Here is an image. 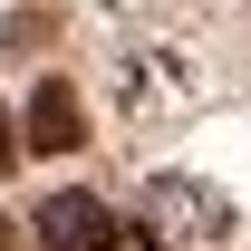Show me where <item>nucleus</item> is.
Returning <instances> with one entry per match:
<instances>
[{"label": "nucleus", "mask_w": 251, "mask_h": 251, "mask_svg": "<svg viewBox=\"0 0 251 251\" xmlns=\"http://www.w3.org/2000/svg\"><path fill=\"white\" fill-rule=\"evenodd\" d=\"M0 251H10V222H0Z\"/></svg>", "instance_id": "39448f33"}, {"label": "nucleus", "mask_w": 251, "mask_h": 251, "mask_svg": "<svg viewBox=\"0 0 251 251\" xmlns=\"http://www.w3.org/2000/svg\"><path fill=\"white\" fill-rule=\"evenodd\" d=\"M145 222H155V242H222L232 232V203L213 184H193V174H164L145 193Z\"/></svg>", "instance_id": "f03ea898"}, {"label": "nucleus", "mask_w": 251, "mask_h": 251, "mask_svg": "<svg viewBox=\"0 0 251 251\" xmlns=\"http://www.w3.org/2000/svg\"><path fill=\"white\" fill-rule=\"evenodd\" d=\"M20 135H29V155H77V145H87V106H77V87H68V77H39Z\"/></svg>", "instance_id": "7ed1b4c3"}, {"label": "nucleus", "mask_w": 251, "mask_h": 251, "mask_svg": "<svg viewBox=\"0 0 251 251\" xmlns=\"http://www.w3.org/2000/svg\"><path fill=\"white\" fill-rule=\"evenodd\" d=\"M29 232H39V251H116V242H126V222H116V203H106V193H87V184H68V193H49Z\"/></svg>", "instance_id": "f257e3e1"}, {"label": "nucleus", "mask_w": 251, "mask_h": 251, "mask_svg": "<svg viewBox=\"0 0 251 251\" xmlns=\"http://www.w3.org/2000/svg\"><path fill=\"white\" fill-rule=\"evenodd\" d=\"M10 164H29V135H20V116L0 106V174H10Z\"/></svg>", "instance_id": "20e7f679"}]
</instances>
